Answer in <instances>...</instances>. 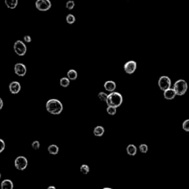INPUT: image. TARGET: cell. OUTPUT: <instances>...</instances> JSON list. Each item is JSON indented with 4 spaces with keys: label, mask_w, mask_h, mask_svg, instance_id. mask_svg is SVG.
Wrapping results in <instances>:
<instances>
[{
    "label": "cell",
    "mask_w": 189,
    "mask_h": 189,
    "mask_svg": "<svg viewBox=\"0 0 189 189\" xmlns=\"http://www.w3.org/2000/svg\"><path fill=\"white\" fill-rule=\"evenodd\" d=\"M137 148L135 145L133 144H129L128 146L127 147V152L129 155L130 156H135L136 155V154H137Z\"/></svg>",
    "instance_id": "14"
},
{
    "label": "cell",
    "mask_w": 189,
    "mask_h": 189,
    "mask_svg": "<svg viewBox=\"0 0 189 189\" xmlns=\"http://www.w3.org/2000/svg\"><path fill=\"white\" fill-rule=\"evenodd\" d=\"M70 84V79L69 78H62L60 80V85L62 87H67Z\"/></svg>",
    "instance_id": "19"
},
{
    "label": "cell",
    "mask_w": 189,
    "mask_h": 189,
    "mask_svg": "<svg viewBox=\"0 0 189 189\" xmlns=\"http://www.w3.org/2000/svg\"><path fill=\"white\" fill-rule=\"evenodd\" d=\"M47 149H48V152L52 155H56L59 151V148L58 147V145L54 144L49 145Z\"/></svg>",
    "instance_id": "17"
},
{
    "label": "cell",
    "mask_w": 189,
    "mask_h": 189,
    "mask_svg": "<svg viewBox=\"0 0 189 189\" xmlns=\"http://www.w3.org/2000/svg\"><path fill=\"white\" fill-rule=\"evenodd\" d=\"M24 40H25V42L30 43V42H31V40H32V39H31V37L30 36V35H25V37H24Z\"/></svg>",
    "instance_id": "29"
},
{
    "label": "cell",
    "mask_w": 189,
    "mask_h": 189,
    "mask_svg": "<svg viewBox=\"0 0 189 189\" xmlns=\"http://www.w3.org/2000/svg\"><path fill=\"white\" fill-rule=\"evenodd\" d=\"M14 72L18 76L24 77L27 72L26 66L22 63H17L14 66Z\"/></svg>",
    "instance_id": "8"
},
{
    "label": "cell",
    "mask_w": 189,
    "mask_h": 189,
    "mask_svg": "<svg viewBox=\"0 0 189 189\" xmlns=\"http://www.w3.org/2000/svg\"><path fill=\"white\" fill-rule=\"evenodd\" d=\"M106 103L107 106H115V107L118 108L121 106L122 103H123V96L119 92H112L111 93L108 94Z\"/></svg>",
    "instance_id": "2"
},
{
    "label": "cell",
    "mask_w": 189,
    "mask_h": 189,
    "mask_svg": "<svg viewBox=\"0 0 189 189\" xmlns=\"http://www.w3.org/2000/svg\"><path fill=\"white\" fill-rule=\"evenodd\" d=\"M35 7L39 11H47L50 9L51 2L50 0H36L35 3Z\"/></svg>",
    "instance_id": "6"
},
{
    "label": "cell",
    "mask_w": 189,
    "mask_h": 189,
    "mask_svg": "<svg viewBox=\"0 0 189 189\" xmlns=\"http://www.w3.org/2000/svg\"><path fill=\"white\" fill-rule=\"evenodd\" d=\"M27 159L24 156H19L16 157L14 161V165L16 168L18 169L19 171H23L27 168Z\"/></svg>",
    "instance_id": "5"
},
{
    "label": "cell",
    "mask_w": 189,
    "mask_h": 189,
    "mask_svg": "<svg viewBox=\"0 0 189 189\" xmlns=\"http://www.w3.org/2000/svg\"><path fill=\"white\" fill-rule=\"evenodd\" d=\"M0 143H1V146H0V153L2 152L5 148V143L4 142L2 139H0Z\"/></svg>",
    "instance_id": "28"
},
{
    "label": "cell",
    "mask_w": 189,
    "mask_h": 189,
    "mask_svg": "<svg viewBox=\"0 0 189 189\" xmlns=\"http://www.w3.org/2000/svg\"><path fill=\"white\" fill-rule=\"evenodd\" d=\"M104 86L106 91L112 92L115 91V90L116 89V84L113 81H107L105 82Z\"/></svg>",
    "instance_id": "12"
},
{
    "label": "cell",
    "mask_w": 189,
    "mask_h": 189,
    "mask_svg": "<svg viewBox=\"0 0 189 189\" xmlns=\"http://www.w3.org/2000/svg\"><path fill=\"white\" fill-rule=\"evenodd\" d=\"M123 68L127 74H132L137 69V63L135 61H129L124 64Z\"/></svg>",
    "instance_id": "9"
},
{
    "label": "cell",
    "mask_w": 189,
    "mask_h": 189,
    "mask_svg": "<svg viewBox=\"0 0 189 189\" xmlns=\"http://www.w3.org/2000/svg\"><path fill=\"white\" fill-rule=\"evenodd\" d=\"M66 21L67 22L70 24V25H72V24L75 23V21H76V17L72 14H68L66 17Z\"/></svg>",
    "instance_id": "21"
},
{
    "label": "cell",
    "mask_w": 189,
    "mask_h": 189,
    "mask_svg": "<svg viewBox=\"0 0 189 189\" xmlns=\"http://www.w3.org/2000/svg\"><path fill=\"white\" fill-rule=\"evenodd\" d=\"M98 98H99V99H100V100H102V101H104V102H106V100H107V98H108V94L105 93V92H100L98 93Z\"/></svg>",
    "instance_id": "23"
},
{
    "label": "cell",
    "mask_w": 189,
    "mask_h": 189,
    "mask_svg": "<svg viewBox=\"0 0 189 189\" xmlns=\"http://www.w3.org/2000/svg\"><path fill=\"white\" fill-rule=\"evenodd\" d=\"M32 148L35 150H38L40 148V143L38 141H35L32 143Z\"/></svg>",
    "instance_id": "27"
},
{
    "label": "cell",
    "mask_w": 189,
    "mask_h": 189,
    "mask_svg": "<svg viewBox=\"0 0 189 189\" xmlns=\"http://www.w3.org/2000/svg\"><path fill=\"white\" fill-rule=\"evenodd\" d=\"M182 129L186 131H188L189 132V119L186 120L182 123Z\"/></svg>",
    "instance_id": "26"
},
{
    "label": "cell",
    "mask_w": 189,
    "mask_h": 189,
    "mask_svg": "<svg viewBox=\"0 0 189 189\" xmlns=\"http://www.w3.org/2000/svg\"><path fill=\"white\" fill-rule=\"evenodd\" d=\"M90 167H89L87 165H85V164L82 165L80 168L81 172L84 174H87L88 173L90 172Z\"/></svg>",
    "instance_id": "22"
},
{
    "label": "cell",
    "mask_w": 189,
    "mask_h": 189,
    "mask_svg": "<svg viewBox=\"0 0 189 189\" xmlns=\"http://www.w3.org/2000/svg\"><path fill=\"white\" fill-rule=\"evenodd\" d=\"M163 95H164V98H165V99L172 100V99H174L175 97H176V95H177V94L174 88L173 89L169 88V89H168V90H165L164 93H163Z\"/></svg>",
    "instance_id": "11"
},
{
    "label": "cell",
    "mask_w": 189,
    "mask_h": 189,
    "mask_svg": "<svg viewBox=\"0 0 189 189\" xmlns=\"http://www.w3.org/2000/svg\"><path fill=\"white\" fill-rule=\"evenodd\" d=\"M51 188L56 189V187H55V186H49V187H47V189H51Z\"/></svg>",
    "instance_id": "31"
},
{
    "label": "cell",
    "mask_w": 189,
    "mask_h": 189,
    "mask_svg": "<svg viewBox=\"0 0 189 189\" xmlns=\"http://www.w3.org/2000/svg\"><path fill=\"white\" fill-rule=\"evenodd\" d=\"M3 105H4V104H3V100H2V98H0V109H2Z\"/></svg>",
    "instance_id": "30"
},
{
    "label": "cell",
    "mask_w": 189,
    "mask_h": 189,
    "mask_svg": "<svg viewBox=\"0 0 189 189\" xmlns=\"http://www.w3.org/2000/svg\"><path fill=\"white\" fill-rule=\"evenodd\" d=\"M9 90L12 94H18L21 90V85L18 81H13L9 84Z\"/></svg>",
    "instance_id": "10"
},
{
    "label": "cell",
    "mask_w": 189,
    "mask_h": 189,
    "mask_svg": "<svg viewBox=\"0 0 189 189\" xmlns=\"http://www.w3.org/2000/svg\"><path fill=\"white\" fill-rule=\"evenodd\" d=\"M13 49H14L15 53L19 56H25V53L27 52L26 45L21 40H18L16 41L14 45H13Z\"/></svg>",
    "instance_id": "4"
},
{
    "label": "cell",
    "mask_w": 189,
    "mask_h": 189,
    "mask_svg": "<svg viewBox=\"0 0 189 189\" xmlns=\"http://www.w3.org/2000/svg\"><path fill=\"white\" fill-rule=\"evenodd\" d=\"M75 7V2L73 0H69L66 3V7L68 10H72Z\"/></svg>",
    "instance_id": "24"
},
{
    "label": "cell",
    "mask_w": 189,
    "mask_h": 189,
    "mask_svg": "<svg viewBox=\"0 0 189 189\" xmlns=\"http://www.w3.org/2000/svg\"><path fill=\"white\" fill-rule=\"evenodd\" d=\"M174 89L176 91L177 95H183L186 94L187 90H188V84L183 79L178 80L174 83Z\"/></svg>",
    "instance_id": "3"
},
{
    "label": "cell",
    "mask_w": 189,
    "mask_h": 189,
    "mask_svg": "<svg viewBox=\"0 0 189 189\" xmlns=\"http://www.w3.org/2000/svg\"><path fill=\"white\" fill-rule=\"evenodd\" d=\"M46 109L52 115H59L63 110V105L60 100L57 99H50L46 103Z\"/></svg>",
    "instance_id": "1"
},
{
    "label": "cell",
    "mask_w": 189,
    "mask_h": 189,
    "mask_svg": "<svg viewBox=\"0 0 189 189\" xmlns=\"http://www.w3.org/2000/svg\"><path fill=\"white\" fill-rule=\"evenodd\" d=\"M67 78H70L71 81H75L78 78V72L75 70H70L67 72Z\"/></svg>",
    "instance_id": "18"
},
{
    "label": "cell",
    "mask_w": 189,
    "mask_h": 189,
    "mask_svg": "<svg viewBox=\"0 0 189 189\" xmlns=\"http://www.w3.org/2000/svg\"><path fill=\"white\" fill-rule=\"evenodd\" d=\"M106 112H108V114L110 115H115L117 112V107L112 106H108V107L106 108Z\"/></svg>",
    "instance_id": "20"
},
{
    "label": "cell",
    "mask_w": 189,
    "mask_h": 189,
    "mask_svg": "<svg viewBox=\"0 0 189 189\" xmlns=\"http://www.w3.org/2000/svg\"><path fill=\"white\" fill-rule=\"evenodd\" d=\"M18 0H5V5L10 9H15L18 5Z\"/></svg>",
    "instance_id": "15"
},
{
    "label": "cell",
    "mask_w": 189,
    "mask_h": 189,
    "mask_svg": "<svg viewBox=\"0 0 189 189\" xmlns=\"http://www.w3.org/2000/svg\"><path fill=\"white\" fill-rule=\"evenodd\" d=\"M158 86L159 89L163 91L171 88V81L168 76H161L158 81Z\"/></svg>",
    "instance_id": "7"
},
{
    "label": "cell",
    "mask_w": 189,
    "mask_h": 189,
    "mask_svg": "<svg viewBox=\"0 0 189 189\" xmlns=\"http://www.w3.org/2000/svg\"><path fill=\"white\" fill-rule=\"evenodd\" d=\"M139 149H140V151H141V153H146L148 150H149V148H148V145H145V144H141L139 146Z\"/></svg>",
    "instance_id": "25"
},
{
    "label": "cell",
    "mask_w": 189,
    "mask_h": 189,
    "mask_svg": "<svg viewBox=\"0 0 189 189\" xmlns=\"http://www.w3.org/2000/svg\"><path fill=\"white\" fill-rule=\"evenodd\" d=\"M2 189H13V182L11 180H5L1 183Z\"/></svg>",
    "instance_id": "13"
},
{
    "label": "cell",
    "mask_w": 189,
    "mask_h": 189,
    "mask_svg": "<svg viewBox=\"0 0 189 189\" xmlns=\"http://www.w3.org/2000/svg\"><path fill=\"white\" fill-rule=\"evenodd\" d=\"M93 134L96 137H101L104 134V128L101 126H98L94 129Z\"/></svg>",
    "instance_id": "16"
}]
</instances>
